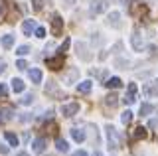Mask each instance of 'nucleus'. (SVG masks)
Listing matches in <instances>:
<instances>
[{
  "label": "nucleus",
  "instance_id": "f257e3e1",
  "mask_svg": "<svg viewBox=\"0 0 158 156\" xmlns=\"http://www.w3.org/2000/svg\"><path fill=\"white\" fill-rule=\"evenodd\" d=\"M107 142H109V148H113V150H117V148H121V142H118V134H117V129L113 125H107Z\"/></svg>",
  "mask_w": 158,
  "mask_h": 156
},
{
  "label": "nucleus",
  "instance_id": "f03ea898",
  "mask_svg": "<svg viewBox=\"0 0 158 156\" xmlns=\"http://www.w3.org/2000/svg\"><path fill=\"white\" fill-rule=\"evenodd\" d=\"M75 53L81 57L83 61H89V60H91V53H89V47H87L85 42H77L75 43Z\"/></svg>",
  "mask_w": 158,
  "mask_h": 156
},
{
  "label": "nucleus",
  "instance_id": "7ed1b4c3",
  "mask_svg": "<svg viewBox=\"0 0 158 156\" xmlns=\"http://www.w3.org/2000/svg\"><path fill=\"white\" fill-rule=\"evenodd\" d=\"M107 10V0H93L91 6H89V12H91V16H97V14L105 12Z\"/></svg>",
  "mask_w": 158,
  "mask_h": 156
},
{
  "label": "nucleus",
  "instance_id": "20e7f679",
  "mask_svg": "<svg viewBox=\"0 0 158 156\" xmlns=\"http://www.w3.org/2000/svg\"><path fill=\"white\" fill-rule=\"evenodd\" d=\"M136 83H128V87H127V93H125V99H123V101H125V103L127 105H132V103H135V101H136Z\"/></svg>",
  "mask_w": 158,
  "mask_h": 156
},
{
  "label": "nucleus",
  "instance_id": "39448f33",
  "mask_svg": "<svg viewBox=\"0 0 158 156\" xmlns=\"http://www.w3.org/2000/svg\"><path fill=\"white\" fill-rule=\"evenodd\" d=\"M131 43H132V47H135V51H142V47H144V40H142L140 32H132Z\"/></svg>",
  "mask_w": 158,
  "mask_h": 156
},
{
  "label": "nucleus",
  "instance_id": "423d86ee",
  "mask_svg": "<svg viewBox=\"0 0 158 156\" xmlns=\"http://www.w3.org/2000/svg\"><path fill=\"white\" fill-rule=\"evenodd\" d=\"M61 30H63V20L57 16V14H53L52 16V34L53 36H59Z\"/></svg>",
  "mask_w": 158,
  "mask_h": 156
},
{
  "label": "nucleus",
  "instance_id": "0eeeda50",
  "mask_svg": "<svg viewBox=\"0 0 158 156\" xmlns=\"http://www.w3.org/2000/svg\"><path fill=\"white\" fill-rule=\"evenodd\" d=\"M79 111V103H67V105H61V115L63 117H73Z\"/></svg>",
  "mask_w": 158,
  "mask_h": 156
},
{
  "label": "nucleus",
  "instance_id": "6e6552de",
  "mask_svg": "<svg viewBox=\"0 0 158 156\" xmlns=\"http://www.w3.org/2000/svg\"><path fill=\"white\" fill-rule=\"evenodd\" d=\"M107 26L111 28H121V14L118 12H111L107 16Z\"/></svg>",
  "mask_w": 158,
  "mask_h": 156
},
{
  "label": "nucleus",
  "instance_id": "1a4fd4ad",
  "mask_svg": "<svg viewBox=\"0 0 158 156\" xmlns=\"http://www.w3.org/2000/svg\"><path fill=\"white\" fill-rule=\"evenodd\" d=\"M12 107H0V125L8 123L10 119H12Z\"/></svg>",
  "mask_w": 158,
  "mask_h": 156
},
{
  "label": "nucleus",
  "instance_id": "9d476101",
  "mask_svg": "<svg viewBox=\"0 0 158 156\" xmlns=\"http://www.w3.org/2000/svg\"><path fill=\"white\" fill-rule=\"evenodd\" d=\"M77 77H79V69H77V67H71V69L67 71L65 79H63V83H65V85H71V83H75Z\"/></svg>",
  "mask_w": 158,
  "mask_h": 156
},
{
  "label": "nucleus",
  "instance_id": "9b49d317",
  "mask_svg": "<svg viewBox=\"0 0 158 156\" xmlns=\"http://www.w3.org/2000/svg\"><path fill=\"white\" fill-rule=\"evenodd\" d=\"M32 150H34V154H42L46 150V138H36L32 142Z\"/></svg>",
  "mask_w": 158,
  "mask_h": 156
},
{
  "label": "nucleus",
  "instance_id": "f8f14e48",
  "mask_svg": "<svg viewBox=\"0 0 158 156\" xmlns=\"http://www.w3.org/2000/svg\"><path fill=\"white\" fill-rule=\"evenodd\" d=\"M48 67H49V69H59V67H63V55H61V53H59L57 57L48 60Z\"/></svg>",
  "mask_w": 158,
  "mask_h": 156
},
{
  "label": "nucleus",
  "instance_id": "ddd939ff",
  "mask_svg": "<svg viewBox=\"0 0 158 156\" xmlns=\"http://www.w3.org/2000/svg\"><path fill=\"white\" fill-rule=\"evenodd\" d=\"M142 93H144L146 97H156V95H158V83H156V85L146 83L144 87H142Z\"/></svg>",
  "mask_w": 158,
  "mask_h": 156
},
{
  "label": "nucleus",
  "instance_id": "4468645a",
  "mask_svg": "<svg viewBox=\"0 0 158 156\" xmlns=\"http://www.w3.org/2000/svg\"><path fill=\"white\" fill-rule=\"evenodd\" d=\"M22 30H24V34H26V36H30V34L36 30V22H34V20H24Z\"/></svg>",
  "mask_w": 158,
  "mask_h": 156
},
{
  "label": "nucleus",
  "instance_id": "2eb2a0df",
  "mask_svg": "<svg viewBox=\"0 0 158 156\" xmlns=\"http://www.w3.org/2000/svg\"><path fill=\"white\" fill-rule=\"evenodd\" d=\"M117 103H118V97H117V93H109V95L105 97V105H107V107H111V109H115Z\"/></svg>",
  "mask_w": 158,
  "mask_h": 156
},
{
  "label": "nucleus",
  "instance_id": "dca6fc26",
  "mask_svg": "<svg viewBox=\"0 0 158 156\" xmlns=\"http://www.w3.org/2000/svg\"><path fill=\"white\" fill-rule=\"evenodd\" d=\"M91 81H81V83L77 85V93H81V95H87L89 91H91Z\"/></svg>",
  "mask_w": 158,
  "mask_h": 156
},
{
  "label": "nucleus",
  "instance_id": "f3484780",
  "mask_svg": "<svg viewBox=\"0 0 158 156\" xmlns=\"http://www.w3.org/2000/svg\"><path fill=\"white\" fill-rule=\"evenodd\" d=\"M24 89H26V83L22 79H12V91L14 93H22Z\"/></svg>",
  "mask_w": 158,
  "mask_h": 156
},
{
  "label": "nucleus",
  "instance_id": "a211bd4d",
  "mask_svg": "<svg viewBox=\"0 0 158 156\" xmlns=\"http://www.w3.org/2000/svg\"><path fill=\"white\" fill-rule=\"evenodd\" d=\"M0 43H2V47H6V50H10V47L14 46V36H12V34H6V36H2V40H0Z\"/></svg>",
  "mask_w": 158,
  "mask_h": 156
},
{
  "label": "nucleus",
  "instance_id": "6ab92c4d",
  "mask_svg": "<svg viewBox=\"0 0 158 156\" xmlns=\"http://www.w3.org/2000/svg\"><path fill=\"white\" fill-rule=\"evenodd\" d=\"M71 136H73V140H75V142H83V140H85V130L73 129L71 130Z\"/></svg>",
  "mask_w": 158,
  "mask_h": 156
},
{
  "label": "nucleus",
  "instance_id": "aec40b11",
  "mask_svg": "<svg viewBox=\"0 0 158 156\" xmlns=\"http://www.w3.org/2000/svg\"><path fill=\"white\" fill-rule=\"evenodd\" d=\"M42 71L40 69H30V79H32V83H42Z\"/></svg>",
  "mask_w": 158,
  "mask_h": 156
},
{
  "label": "nucleus",
  "instance_id": "412c9836",
  "mask_svg": "<svg viewBox=\"0 0 158 156\" xmlns=\"http://www.w3.org/2000/svg\"><path fill=\"white\" fill-rule=\"evenodd\" d=\"M105 85L109 87V89H117V87H121V85H123V81L118 79V77H111V79H107V81H105Z\"/></svg>",
  "mask_w": 158,
  "mask_h": 156
},
{
  "label": "nucleus",
  "instance_id": "4be33fe9",
  "mask_svg": "<svg viewBox=\"0 0 158 156\" xmlns=\"http://www.w3.org/2000/svg\"><path fill=\"white\" fill-rule=\"evenodd\" d=\"M128 8H131V14H132V16H138V12H140V8H142L140 0H132Z\"/></svg>",
  "mask_w": 158,
  "mask_h": 156
},
{
  "label": "nucleus",
  "instance_id": "5701e85b",
  "mask_svg": "<svg viewBox=\"0 0 158 156\" xmlns=\"http://www.w3.org/2000/svg\"><path fill=\"white\" fill-rule=\"evenodd\" d=\"M150 113H154V105H150V103H142V105H140V115H142V117H146V115H150Z\"/></svg>",
  "mask_w": 158,
  "mask_h": 156
},
{
  "label": "nucleus",
  "instance_id": "b1692460",
  "mask_svg": "<svg viewBox=\"0 0 158 156\" xmlns=\"http://www.w3.org/2000/svg\"><path fill=\"white\" fill-rule=\"evenodd\" d=\"M56 148L59 150V152H67V150H69V144H67L63 138H57V140H56Z\"/></svg>",
  "mask_w": 158,
  "mask_h": 156
},
{
  "label": "nucleus",
  "instance_id": "393cba45",
  "mask_svg": "<svg viewBox=\"0 0 158 156\" xmlns=\"http://www.w3.org/2000/svg\"><path fill=\"white\" fill-rule=\"evenodd\" d=\"M4 136H6V140H8V142L12 144V146H18V142H20V140H18V136L14 134V133H6Z\"/></svg>",
  "mask_w": 158,
  "mask_h": 156
},
{
  "label": "nucleus",
  "instance_id": "a878e982",
  "mask_svg": "<svg viewBox=\"0 0 158 156\" xmlns=\"http://www.w3.org/2000/svg\"><path fill=\"white\" fill-rule=\"evenodd\" d=\"M121 121H123V125H128L132 121V113H131V111H125V113L121 115Z\"/></svg>",
  "mask_w": 158,
  "mask_h": 156
},
{
  "label": "nucleus",
  "instance_id": "bb28decb",
  "mask_svg": "<svg viewBox=\"0 0 158 156\" xmlns=\"http://www.w3.org/2000/svg\"><path fill=\"white\" fill-rule=\"evenodd\" d=\"M136 133H135V138H144L146 136V129L144 126H138V129H135Z\"/></svg>",
  "mask_w": 158,
  "mask_h": 156
},
{
  "label": "nucleus",
  "instance_id": "cd10ccee",
  "mask_svg": "<svg viewBox=\"0 0 158 156\" xmlns=\"http://www.w3.org/2000/svg\"><path fill=\"white\" fill-rule=\"evenodd\" d=\"M115 65H117V67H121V69H127V67L131 65V61H128V60H127V61H125V60H117V61H115Z\"/></svg>",
  "mask_w": 158,
  "mask_h": 156
},
{
  "label": "nucleus",
  "instance_id": "c85d7f7f",
  "mask_svg": "<svg viewBox=\"0 0 158 156\" xmlns=\"http://www.w3.org/2000/svg\"><path fill=\"white\" fill-rule=\"evenodd\" d=\"M44 2H46V0H32L34 10H42V8H44Z\"/></svg>",
  "mask_w": 158,
  "mask_h": 156
},
{
  "label": "nucleus",
  "instance_id": "c756f323",
  "mask_svg": "<svg viewBox=\"0 0 158 156\" xmlns=\"http://www.w3.org/2000/svg\"><path fill=\"white\" fill-rule=\"evenodd\" d=\"M16 53H18V55H26V53H30V47L28 46H20L16 50Z\"/></svg>",
  "mask_w": 158,
  "mask_h": 156
},
{
  "label": "nucleus",
  "instance_id": "7c9ffc66",
  "mask_svg": "<svg viewBox=\"0 0 158 156\" xmlns=\"http://www.w3.org/2000/svg\"><path fill=\"white\" fill-rule=\"evenodd\" d=\"M20 103H22V105H32L34 103V95H26L22 101H20Z\"/></svg>",
  "mask_w": 158,
  "mask_h": 156
},
{
  "label": "nucleus",
  "instance_id": "2f4dec72",
  "mask_svg": "<svg viewBox=\"0 0 158 156\" xmlns=\"http://www.w3.org/2000/svg\"><path fill=\"white\" fill-rule=\"evenodd\" d=\"M16 67H18V69H26V67H28V63L24 61V60H18V61H16Z\"/></svg>",
  "mask_w": 158,
  "mask_h": 156
},
{
  "label": "nucleus",
  "instance_id": "473e14b6",
  "mask_svg": "<svg viewBox=\"0 0 158 156\" xmlns=\"http://www.w3.org/2000/svg\"><path fill=\"white\" fill-rule=\"evenodd\" d=\"M34 32H36V38H44V36H46V30H44V28H36Z\"/></svg>",
  "mask_w": 158,
  "mask_h": 156
},
{
  "label": "nucleus",
  "instance_id": "72a5a7b5",
  "mask_svg": "<svg viewBox=\"0 0 158 156\" xmlns=\"http://www.w3.org/2000/svg\"><path fill=\"white\" fill-rule=\"evenodd\" d=\"M4 12H6V4H4V0H0V18L4 16Z\"/></svg>",
  "mask_w": 158,
  "mask_h": 156
},
{
  "label": "nucleus",
  "instance_id": "f704fd0d",
  "mask_svg": "<svg viewBox=\"0 0 158 156\" xmlns=\"http://www.w3.org/2000/svg\"><path fill=\"white\" fill-rule=\"evenodd\" d=\"M4 71H6V61L0 60V73H4Z\"/></svg>",
  "mask_w": 158,
  "mask_h": 156
},
{
  "label": "nucleus",
  "instance_id": "c9c22d12",
  "mask_svg": "<svg viewBox=\"0 0 158 156\" xmlns=\"http://www.w3.org/2000/svg\"><path fill=\"white\" fill-rule=\"evenodd\" d=\"M0 152H2V154H8V146L6 144H0Z\"/></svg>",
  "mask_w": 158,
  "mask_h": 156
},
{
  "label": "nucleus",
  "instance_id": "e433bc0d",
  "mask_svg": "<svg viewBox=\"0 0 158 156\" xmlns=\"http://www.w3.org/2000/svg\"><path fill=\"white\" fill-rule=\"evenodd\" d=\"M150 129H158V121H156V119L150 121Z\"/></svg>",
  "mask_w": 158,
  "mask_h": 156
},
{
  "label": "nucleus",
  "instance_id": "4c0bfd02",
  "mask_svg": "<svg viewBox=\"0 0 158 156\" xmlns=\"http://www.w3.org/2000/svg\"><path fill=\"white\" fill-rule=\"evenodd\" d=\"M73 156H87L85 150H77V152H73Z\"/></svg>",
  "mask_w": 158,
  "mask_h": 156
},
{
  "label": "nucleus",
  "instance_id": "58836bf2",
  "mask_svg": "<svg viewBox=\"0 0 158 156\" xmlns=\"http://www.w3.org/2000/svg\"><path fill=\"white\" fill-rule=\"evenodd\" d=\"M0 93H2V95H6V87H4L2 83H0Z\"/></svg>",
  "mask_w": 158,
  "mask_h": 156
},
{
  "label": "nucleus",
  "instance_id": "ea45409f",
  "mask_svg": "<svg viewBox=\"0 0 158 156\" xmlns=\"http://www.w3.org/2000/svg\"><path fill=\"white\" fill-rule=\"evenodd\" d=\"M73 2H75V0H63V4H65V6H71Z\"/></svg>",
  "mask_w": 158,
  "mask_h": 156
},
{
  "label": "nucleus",
  "instance_id": "a19ab883",
  "mask_svg": "<svg viewBox=\"0 0 158 156\" xmlns=\"http://www.w3.org/2000/svg\"><path fill=\"white\" fill-rule=\"evenodd\" d=\"M16 156H30V154H28V152H18Z\"/></svg>",
  "mask_w": 158,
  "mask_h": 156
},
{
  "label": "nucleus",
  "instance_id": "79ce46f5",
  "mask_svg": "<svg viewBox=\"0 0 158 156\" xmlns=\"http://www.w3.org/2000/svg\"><path fill=\"white\" fill-rule=\"evenodd\" d=\"M93 156H103V154L101 152H93Z\"/></svg>",
  "mask_w": 158,
  "mask_h": 156
}]
</instances>
